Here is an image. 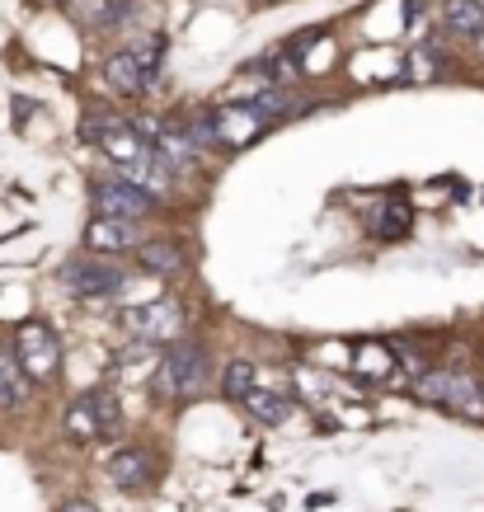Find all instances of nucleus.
<instances>
[{"instance_id": "1", "label": "nucleus", "mask_w": 484, "mask_h": 512, "mask_svg": "<svg viewBox=\"0 0 484 512\" xmlns=\"http://www.w3.org/2000/svg\"><path fill=\"white\" fill-rule=\"evenodd\" d=\"M207 376H212V362L198 343H170V353L160 357V372H156V390L165 400H188V395H198L207 386Z\"/></svg>"}, {"instance_id": "2", "label": "nucleus", "mask_w": 484, "mask_h": 512, "mask_svg": "<svg viewBox=\"0 0 484 512\" xmlns=\"http://www.w3.org/2000/svg\"><path fill=\"white\" fill-rule=\"evenodd\" d=\"M419 400L456 409L466 419H484V386L470 372H419Z\"/></svg>"}, {"instance_id": "3", "label": "nucleus", "mask_w": 484, "mask_h": 512, "mask_svg": "<svg viewBox=\"0 0 484 512\" xmlns=\"http://www.w3.org/2000/svg\"><path fill=\"white\" fill-rule=\"evenodd\" d=\"M15 357L29 381H52L57 367H62V339L43 320H29V325L15 329Z\"/></svg>"}, {"instance_id": "4", "label": "nucleus", "mask_w": 484, "mask_h": 512, "mask_svg": "<svg viewBox=\"0 0 484 512\" xmlns=\"http://www.w3.org/2000/svg\"><path fill=\"white\" fill-rule=\"evenodd\" d=\"M118 433V404L109 390H85L71 409H66V437L71 442H99V437Z\"/></svg>"}, {"instance_id": "5", "label": "nucleus", "mask_w": 484, "mask_h": 512, "mask_svg": "<svg viewBox=\"0 0 484 512\" xmlns=\"http://www.w3.org/2000/svg\"><path fill=\"white\" fill-rule=\"evenodd\" d=\"M127 329L141 343H179V334H184V306L179 301H146L137 311H127Z\"/></svg>"}, {"instance_id": "6", "label": "nucleus", "mask_w": 484, "mask_h": 512, "mask_svg": "<svg viewBox=\"0 0 484 512\" xmlns=\"http://www.w3.org/2000/svg\"><path fill=\"white\" fill-rule=\"evenodd\" d=\"M207 127H212V141L217 146H250L254 137H264L268 132V118L254 104H235V109H217L207 113Z\"/></svg>"}, {"instance_id": "7", "label": "nucleus", "mask_w": 484, "mask_h": 512, "mask_svg": "<svg viewBox=\"0 0 484 512\" xmlns=\"http://www.w3.org/2000/svg\"><path fill=\"white\" fill-rule=\"evenodd\" d=\"M156 202H160V198L141 193V188L127 184V179H99V184H94V207H99V217L137 221L141 212H151Z\"/></svg>"}, {"instance_id": "8", "label": "nucleus", "mask_w": 484, "mask_h": 512, "mask_svg": "<svg viewBox=\"0 0 484 512\" xmlns=\"http://www.w3.org/2000/svg\"><path fill=\"white\" fill-rule=\"evenodd\" d=\"M62 287L71 296H109V292H123V273L104 259H80V264L62 268Z\"/></svg>"}, {"instance_id": "9", "label": "nucleus", "mask_w": 484, "mask_h": 512, "mask_svg": "<svg viewBox=\"0 0 484 512\" xmlns=\"http://www.w3.org/2000/svg\"><path fill=\"white\" fill-rule=\"evenodd\" d=\"M109 480L123 484V489H146V484L156 480V461H151L141 447L113 451V456H109Z\"/></svg>"}, {"instance_id": "10", "label": "nucleus", "mask_w": 484, "mask_h": 512, "mask_svg": "<svg viewBox=\"0 0 484 512\" xmlns=\"http://www.w3.org/2000/svg\"><path fill=\"white\" fill-rule=\"evenodd\" d=\"M85 245L99 249V254H118V249H132V245H137V221L94 217L90 231H85Z\"/></svg>"}, {"instance_id": "11", "label": "nucleus", "mask_w": 484, "mask_h": 512, "mask_svg": "<svg viewBox=\"0 0 484 512\" xmlns=\"http://www.w3.org/2000/svg\"><path fill=\"white\" fill-rule=\"evenodd\" d=\"M104 80H109L113 94H127V99H137V94L151 90V76L137 66L132 52H113L109 62H104Z\"/></svg>"}, {"instance_id": "12", "label": "nucleus", "mask_w": 484, "mask_h": 512, "mask_svg": "<svg viewBox=\"0 0 484 512\" xmlns=\"http://www.w3.org/2000/svg\"><path fill=\"white\" fill-rule=\"evenodd\" d=\"M29 400V376L19 367L15 348H0V409H19Z\"/></svg>"}, {"instance_id": "13", "label": "nucleus", "mask_w": 484, "mask_h": 512, "mask_svg": "<svg viewBox=\"0 0 484 512\" xmlns=\"http://www.w3.org/2000/svg\"><path fill=\"white\" fill-rule=\"evenodd\" d=\"M240 404L250 409V419L268 423V428H278V423H287V414H292V400H282V395H273V390H259V386H254Z\"/></svg>"}, {"instance_id": "14", "label": "nucleus", "mask_w": 484, "mask_h": 512, "mask_svg": "<svg viewBox=\"0 0 484 512\" xmlns=\"http://www.w3.org/2000/svg\"><path fill=\"white\" fill-rule=\"evenodd\" d=\"M137 259L146 273H156V278H174V273H184V254L174 245H165V240H151V245L137 249Z\"/></svg>"}, {"instance_id": "15", "label": "nucleus", "mask_w": 484, "mask_h": 512, "mask_svg": "<svg viewBox=\"0 0 484 512\" xmlns=\"http://www.w3.org/2000/svg\"><path fill=\"white\" fill-rule=\"evenodd\" d=\"M442 19H447V29L461 33V38H475L484 29V5L480 0H447L442 5Z\"/></svg>"}, {"instance_id": "16", "label": "nucleus", "mask_w": 484, "mask_h": 512, "mask_svg": "<svg viewBox=\"0 0 484 512\" xmlns=\"http://www.w3.org/2000/svg\"><path fill=\"white\" fill-rule=\"evenodd\" d=\"M71 15L80 24H118L127 15L123 0H71Z\"/></svg>"}, {"instance_id": "17", "label": "nucleus", "mask_w": 484, "mask_h": 512, "mask_svg": "<svg viewBox=\"0 0 484 512\" xmlns=\"http://www.w3.org/2000/svg\"><path fill=\"white\" fill-rule=\"evenodd\" d=\"M250 390H254V367L250 362H231V367L221 372V395H226V400H245Z\"/></svg>"}, {"instance_id": "18", "label": "nucleus", "mask_w": 484, "mask_h": 512, "mask_svg": "<svg viewBox=\"0 0 484 512\" xmlns=\"http://www.w3.org/2000/svg\"><path fill=\"white\" fill-rule=\"evenodd\" d=\"M132 57H137V66L146 71V76L156 80V71H160V57H165V38L160 33H151V38H141L137 47H132Z\"/></svg>"}, {"instance_id": "19", "label": "nucleus", "mask_w": 484, "mask_h": 512, "mask_svg": "<svg viewBox=\"0 0 484 512\" xmlns=\"http://www.w3.org/2000/svg\"><path fill=\"white\" fill-rule=\"evenodd\" d=\"M62 512H99L94 503H85V498H71V503H62Z\"/></svg>"}, {"instance_id": "20", "label": "nucleus", "mask_w": 484, "mask_h": 512, "mask_svg": "<svg viewBox=\"0 0 484 512\" xmlns=\"http://www.w3.org/2000/svg\"><path fill=\"white\" fill-rule=\"evenodd\" d=\"M475 47H480V52H484V29H480V33H475Z\"/></svg>"}]
</instances>
